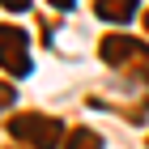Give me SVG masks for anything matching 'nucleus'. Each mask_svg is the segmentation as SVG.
<instances>
[{
	"label": "nucleus",
	"instance_id": "obj_5",
	"mask_svg": "<svg viewBox=\"0 0 149 149\" xmlns=\"http://www.w3.org/2000/svg\"><path fill=\"white\" fill-rule=\"evenodd\" d=\"M64 149H102V136L94 128H72L64 136Z\"/></svg>",
	"mask_w": 149,
	"mask_h": 149
},
{
	"label": "nucleus",
	"instance_id": "obj_8",
	"mask_svg": "<svg viewBox=\"0 0 149 149\" xmlns=\"http://www.w3.org/2000/svg\"><path fill=\"white\" fill-rule=\"evenodd\" d=\"M13 102V85H4V81H0V107H9Z\"/></svg>",
	"mask_w": 149,
	"mask_h": 149
},
{
	"label": "nucleus",
	"instance_id": "obj_4",
	"mask_svg": "<svg viewBox=\"0 0 149 149\" xmlns=\"http://www.w3.org/2000/svg\"><path fill=\"white\" fill-rule=\"evenodd\" d=\"M94 13L111 26H128L136 17V0H94Z\"/></svg>",
	"mask_w": 149,
	"mask_h": 149
},
{
	"label": "nucleus",
	"instance_id": "obj_1",
	"mask_svg": "<svg viewBox=\"0 0 149 149\" xmlns=\"http://www.w3.org/2000/svg\"><path fill=\"white\" fill-rule=\"evenodd\" d=\"M9 136L30 149H64V124L38 111H22L9 119Z\"/></svg>",
	"mask_w": 149,
	"mask_h": 149
},
{
	"label": "nucleus",
	"instance_id": "obj_9",
	"mask_svg": "<svg viewBox=\"0 0 149 149\" xmlns=\"http://www.w3.org/2000/svg\"><path fill=\"white\" fill-rule=\"evenodd\" d=\"M51 4H56V9H72L77 0H51Z\"/></svg>",
	"mask_w": 149,
	"mask_h": 149
},
{
	"label": "nucleus",
	"instance_id": "obj_2",
	"mask_svg": "<svg viewBox=\"0 0 149 149\" xmlns=\"http://www.w3.org/2000/svg\"><path fill=\"white\" fill-rule=\"evenodd\" d=\"M0 68L13 72V77L30 72V38H26L22 26H4L0 22Z\"/></svg>",
	"mask_w": 149,
	"mask_h": 149
},
{
	"label": "nucleus",
	"instance_id": "obj_3",
	"mask_svg": "<svg viewBox=\"0 0 149 149\" xmlns=\"http://www.w3.org/2000/svg\"><path fill=\"white\" fill-rule=\"evenodd\" d=\"M98 51H102V60L111 64V68H128V64L136 60L141 43H136V38H128V34H107L102 43H98Z\"/></svg>",
	"mask_w": 149,
	"mask_h": 149
},
{
	"label": "nucleus",
	"instance_id": "obj_10",
	"mask_svg": "<svg viewBox=\"0 0 149 149\" xmlns=\"http://www.w3.org/2000/svg\"><path fill=\"white\" fill-rule=\"evenodd\" d=\"M145 30H149V13H145Z\"/></svg>",
	"mask_w": 149,
	"mask_h": 149
},
{
	"label": "nucleus",
	"instance_id": "obj_6",
	"mask_svg": "<svg viewBox=\"0 0 149 149\" xmlns=\"http://www.w3.org/2000/svg\"><path fill=\"white\" fill-rule=\"evenodd\" d=\"M128 68H136L141 77L149 81V47H145V43H141V51H136V60H132V64H128Z\"/></svg>",
	"mask_w": 149,
	"mask_h": 149
},
{
	"label": "nucleus",
	"instance_id": "obj_7",
	"mask_svg": "<svg viewBox=\"0 0 149 149\" xmlns=\"http://www.w3.org/2000/svg\"><path fill=\"white\" fill-rule=\"evenodd\" d=\"M0 4H4L9 13H26V9H30V0H0Z\"/></svg>",
	"mask_w": 149,
	"mask_h": 149
}]
</instances>
